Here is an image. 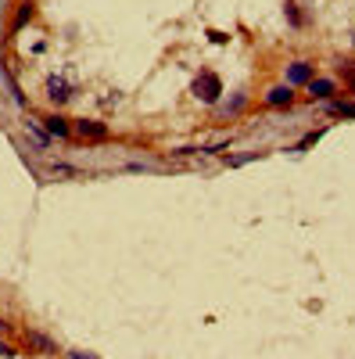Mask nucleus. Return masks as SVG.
Wrapping results in <instances>:
<instances>
[{
    "label": "nucleus",
    "instance_id": "obj_20",
    "mask_svg": "<svg viewBox=\"0 0 355 359\" xmlns=\"http://www.w3.org/2000/svg\"><path fill=\"white\" fill-rule=\"evenodd\" d=\"M65 355H69V359H101L97 352H83V348H69Z\"/></svg>",
    "mask_w": 355,
    "mask_h": 359
},
{
    "label": "nucleus",
    "instance_id": "obj_2",
    "mask_svg": "<svg viewBox=\"0 0 355 359\" xmlns=\"http://www.w3.org/2000/svg\"><path fill=\"white\" fill-rule=\"evenodd\" d=\"M72 140L104 144V140H111V126L101 123V118H72Z\"/></svg>",
    "mask_w": 355,
    "mask_h": 359
},
{
    "label": "nucleus",
    "instance_id": "obj_19",
    "mask_svg": "<svg viewBox=\"0 0 355 359\" xmlns=\"http://www.w3.org/2000/svg\"><path fill=\"white\" fill-rule=\"evenodd\" d=\"M18 355V348L11 345V341H4V338H0V359H15Z\"/></svg>",
    "mask_w": 355,
    "mask_h": 359
},
{
    "label": "nucleus",
    "instance_id": "obj_21",
    "mask_svg": "<svg viewBox=\"0 0 355 359\" xmlns=\"http://www.w3.org/2000/svg\"><path fill=\"white\" fill-rule=\"evenodd\" d=\"M209 36H212V43H226V40H230L226 33H216V29H212V33H209Z\"/></svg>",
    "mask_w": 355,
    "mask_h": 359
},
{
    "label": "nucleus",
    "instance_id": "obj_9",
    "mask_svg": "<svg viewBox=\"0 0 355 359\" xmlns=\"http://www.w3.org/2000/svg\"><path fill=\"white\" fill-rule=\"evenodd\" d=\"M43 130L50 133V140H72V118L65 111H47L43 118Z\"/></svg>",
    "mask_w": 355,
    "mask_h": 359
},
{
    "label": "nucleus",
    "instance_id": "obj_22",
    "mask_svg": "<svg viewBox=\"0 0 355 359\" xmlns=\"http://www.w3.org/2000/svg\"><path fill=\"white\" fill-rule=\"evenodd\" d=\"M0 331H8V323H4V316H0Z\"/></svg>",
    "mask_w": 355,
    "mask_h": 359
},
{
    "label": "nucleus",
    "instance_id": "obj_11",
    "mask_svg": "<svg viewBox=\"0 0 355 359\" xmlns=\"http://www.w3.org/2000/svg\"><path fill=\"white\" fill-rule=\"evenodd\" d=\"M0 79H4V86H8V97L22 108V111H29V101H25V94H22V86H18V79H15V72H11V65L0 57Z\"/></svg>",
    "mask_w": 355,
    "mask_h": 359
},
{
    "label": "nucleus",
    "instance_id": "obj_18",
    "mask_svg": "<svg viewBox=\"0 0 355 359\" xmlns=\"http://www.w3.org/2000/svg\"><path fill=\"white\" fill-rule=\"evenodd\" d=\"M323 133H327V130H312V133H305V137H302L298 144L291 147V151H309V147H312V144H316V140H319Z\"/></svg>",
    "mask_w": 355,
    "mask_h": 359
},
{
    "label": "nucleus",
    "instance_id": "obj_14",
    "mask_svg": "<svg viewBox=\"0 0 355 359\" xmlns=\"http://www.w3.org/2000/svg\"><path fill=\"white\" fill-rule=\"evenodd\" d=\"M284 18H287L294 29L305 25V15H302V8H298V0H287V4H284Z\"/></svg>",
    "mask_w": 355,
    "mask_h": 359
},
{
    "label": "nucleus",
    "instance_id": "obj_8",
    "mask_svg": "<svg viewBox=\"0 0 355 359\" xmlns=\"http://www.w3.org/2000/svg\"><path fill=\"white\" fill-rule=\"evenodd\" d=\"M337 79H330V76H312L309 83H305V94H309V101H334V94H337Z\"/></svg>",
    "mask_w": 355,
    "mask_h": 359
},
{
    "label": "nucleus",
    "instance_id": "obj_13",
    "mask_svg": "<svg viewBox=\"0 0 355 359\" xmlns=\"http://www.w3.org/2000/svg\"><path fill=\"white\" fill-rule=\"evenodd\" d=\"M327 111L337 115V118H355V101H327Z\"/></svg>",
    "mask_w": 355,
    "mask_h": 359
},
{
    "label": "nucleus",
    "instance_id": "obj_15",
    "mask_svg": "<svg viewBox=\"0 0 355 359\" xmlns=\"http://www.w3.org/2000/svg\"><path fill=\"white\" fill-rule=\"evenodd\" d=\"M47 172H50L54 180H72V176H79V169H76V165H69V162H50V165H47Z\"/></svg>",
    "mask_w": 355,
    "mask_h": 359
},
{
    "label": "nucleus",
    "instance_id": "obj_7",
    "mask_svg": "<svg viewBox=\"0 0 355 359\" xmlns=\"http://www.w3.org/2000/svg\"><path fill=\"white\" fill-rule=\"evenodd\" d=\"M294 97H298V94H294V86L277 83V86H270V90L262 94V104H265V108H273V111H287V108L294 104Z\"/></svg>",
    "mask_w": 355,
    "mask_h": 359
},
{
    "label": "nucleus",
    "instance_id": "obj_10",
    "mask_svg": "<svg viewBox=\"0 0 355 359\" xmlns=\"http://www.w3.org/2000/svg\"><path fill=\"white\" fill-rule=\"evenodd\" d=\"M22 341H25L29 352H36V355H57V341L47 338L43 331H33V327H29V331L22 334Z\"/></svg>",
    "mask_w": 355,
    "mask_h": 359
},
{
    "label": "nucleus",
    "instance_id": "obj_12",
    "mask_svg": "<svg viewBox=\"0 0 355 359\" xmlns=\"http://www.w3.org/2000/svg\"><path fill=\"white\" fill-rule=\"evenodd\" d=\"M244 108H248V94H244V90H237L230 101H219V104H216V115H219V118H237Z\"/></svg>",
    "mask_w": 355,
    "mask_h": 359
},
{
    "label": "nucleus",
    "instance_id": "obj_5",
    "mask_svg": "<svg viewBox=\"0 0 355 359\" xmlns=\"http://www.w3.org/2000/svg\"><path fill=\"white\" fill-rule=\"evenodd\" d=\"M316 76V62H309V57H294V62H287L284 65V83L287 86H294V90H305V83Z\"/></svg>",
    "mask_w": 355,
    "mask_h": 359
},
{
    "label": "nucleus",
    "instance_id": "obj_4",
    "mask_svg": "<svg viewBox=\"0 0 355 359\" xmlns=\"http://www.w3.org/2000/svg\"><path fill=\"white\" fill-rule=\"evenodd\" d=\"M22 133H25L29 144H33V151H36V155H47V151H50V144H54V140H50V133L43 130V123H40L36 115H29V111H25V118H22Z\"/></svg>",
    "mask_w": 355,
    "mask_h": 359
},
{
    "label": "nucleus",
    "instance_id": "obj_17",
    "mask_svg": "<svg viewBox=\"0 0 355 359\" xmlns=\"http://www.w3.org/2000/svg\"><path fill=\"white\" fill-rule=\"evenodd\" d=\"M337 69L344 76V94H355V62H341Z\"/></svg>",
    "mask_w": 355,
    "mask_h": 359
},
{
    "label": "nucleus",
    "instance_id": "obj_6",
    "mask_svg": "<svg viewBox=\"0 0 355 359\" xmlns=\"http://www.w3.org/2000/svg\"><path fill=\"white\" fill-rule=\"evenodd\" d=\"M36 11H40V4H36V0H18V4H15V15H11V22H8V36H4V40L18 36L22 29H25L29 22H33V18H36Z\"/></svg>",
    "mask_w": 355,
    "mask_h": 359
},
{
    "label": "nucleus",
    "instance_id": "obj_3",
    "mask_svg": "<svg viewBox=\"0 0 355 359\" xmlns=\"http://www.w3.org/2000/svg\"><path fill=\"white\" fill-rule=\"evenodd\" d=\"M43 97L50 101L54 111H62V108L76 97V90H72V83H69L65 76H47V79H43Z\"/></svg>",
    "mask_w": 355,
    "mask_h": 359
},
{
    "label": "nucleus",
    "instance_id": "obj_1",
    "mask_svg": "<svg viewBox=\"0 0 355 359\" xmlns=\"http://www.w3.org/2000/svg\"><path fill=\"white\" fill-rule=\"evenodd\" d=\"M190 94H194V101H201V104H209V108H216L219 101H223V79L216 76V72H201L194 83H190Z\"/></svg>",
    "mask_w": 355,
    "mask_h": 359
},
{
    "label": "nucleus",
    "instance_id": "obj_16",
    "mask_svg": "<svg viewBox=\"0 0 355 359\" xmlns=\"http://www.w3.org/2000/svg\"><path fill=\"white\" fill-rule=\"evenodd\" d=\"M258 158H265V151H248V155H226L223 162H226L230 169H241V165H248V162H258Z\"/></svg>",
    "mask_w": 355,
    "mask_h": 359
}]
</instances>
